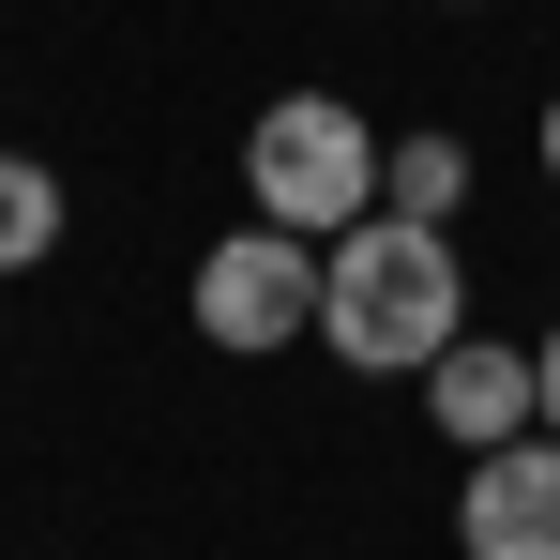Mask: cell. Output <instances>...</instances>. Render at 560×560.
<instances>
[{
    "label": "cell",
    "mask_w": 560,
    "mask_h": 560,
    "mask_svg": "<svg viewBox=\"0 0 560 560\" xmlns=\"http://www.w3.org/2000/svg\"><path fill=\"white\" fill-rule=\"evenodd\" d=\"M424 409H440V440H455V455H500V440H530V424H546V378H530V349H440V364H424Z\"/></svg>",
    "instance_id": "5"
},
{
    "label": "cell",
    "mask_w": 560,
    "mask_h": 560,
    "mask_svg": "<svg viewBox=\"0 0 560 560\" xmlns=\"http://www.w3.org/2000/svg\"><path fill=\"white\" fill-rule=\"evenodd\" d=\"M183 303H197V334H212V349L273 364L288 334H318V243H303V228H273V212H243V228L197 258Z\"/></svg>",
    "instance_id": "3"
},
{
    "label": "cell",
    "mask_w": 560,
    "mask_h": 560,
    "mask_svg": "<svg viewBox=\"0 0 560 560\" xmlns=\"http://www.w3.org/2000/svg\"><path fill=\"white\" fill-rule=\"evenodd\" d=\"M455 546H469V560H560V424L500 440V455H469Z\"/></svg>",
    "instance_id": "4"
},
{
    "label": "cell",
    "mask_w": 560,
    "mask_h": 560,
    "mask_svg": "<svg viewBox=\"0 0 560 560\" xmlns=\"http://www.w3.org/2000/svg\"><path fill=\"white\" fill-rule=\"evenodd\" d=\"M530 378H546V424H560V334H546V349H530Z\"/></svg>",
    "instance_id": "8"
},
{
    "label": "cell",
    "mask_w": 560,
    "mask_h": 560,
    "mask_svg": "<svg viewBox=\"0 0 560 560\" xmlns=\"http://www.w3.org/2000/svg\"><path fill=\"white\" fill-rule=\"evenodd\" d=\"M61 243V183H46V152H0V273H31Z\"/></svg>",
    "instance_id": "7"
},
{
    "label": "cell",
    "mask_w": 560,
    "mask_h": 560,
    "mask_svg": "<svg viewBox=\"0 0 560 560\" xmlns=\"http://www.w3.org/2000/svg\"><path fill=\"white\" fill-rule=\"evenodd\" d=\"M455 197H469V152H455V137H378V212L455 228Z\"/></svg>",
    "instance_id": "6"
},
{
    "label": "cell",
    "mask_w": 560,
    "mask_h": 560,
    "mask_svg": "<svg viewBox=\"0 0 560 560\" xmlns=\"http://www.w3.org/2000/svg\"><path fill=\"white\" fill-rule=\"evenodd\" d=\"M243 197H258L273 228H303V243L364 228L378 212V121H349L334 92H273L258 137H243Z\"/></svg>",
    "instance_id": "2"
},
{
    "label": "cell",
    "mask_w": 560,
    "mask_h": 560,
    "mask_svg": "<svg viewBox=\"0 0 560 560\" xmlns=\"http://www.w3.org/2000/svg\"><path fill=\"white\" fill-rule=\"evenodd\" d=\"M455 334H469V273H455V243H440V228L364 212V228H334V243H318V349H334V364L409 378V364H440Z\"/></svg>",
    "instance_id": "1"
},
{
    "label": "cell",
    "mask_w": 560,
    "mask_h": 560,
    "mask_svg": "<svg viewBox=\"0 0 560 560\" xmlns=\"http://www.w3.org/2000/svg\"><path fill=\"white\" fill-rule=\"evenodd\" d=\"M546 183H560V92H546Z\"/></svg>",
    "instance_id": "9"
}]
</instances>
